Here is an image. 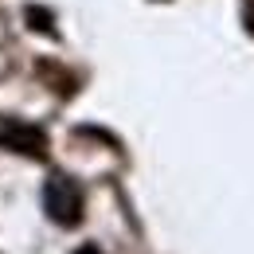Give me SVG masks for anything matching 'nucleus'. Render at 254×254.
<instances>
[{
	"label": "nucleus",
	"mask_w": 254,
	"mask_h": 254,
	"mask_svg": "<svg viewBox=\"0 0 254 254\" xmlns=\"http://www.w3.org/2000/svg\"><path fill=\"white\" fill-rule=\"evenodd\" d=\"M43 203H47V215L59 223V227H74L82 219V191L74 180L66 176H51L47 188H43Z\"/></svg>",
	"instance_id": "f257e3e1"
},
{
	"label": "nucleus",
	"mask_w": 254,
	"mask_h": 254,
	"mask_svg": "<svg viewBox=\"0 0 254 254\" xmlns=\"http://www.w3.org/2000/svg\"><path fill=\"white\" fill-rule=\"evenodd\" d=\"M0 149L28 153V157H43V153H47V133L39 126L20 122V118H0Z\"/></svg>",
	"instance_id": "f03ea898"
},
{
	"label": "nucleus",
	"mask_w": 254,
	"mask_h": 254,
	"mask_svg": "<svg viewBox=\"0 0 254 254\" xmlns=\"http://www.w3.org/2000/svg\"><path fill=\"white\" fill-rule=\"evenodd\" d=\"M78 254H102V251H98V247H82Z\"/></svg>",
	"instance_id": "7ed1b4c3"
}]
</instances>
